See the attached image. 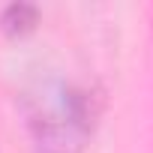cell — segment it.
I'll return each mask as SVG.
<instances>
[{
  "label": "cell",
  "mask_w": 153,
  "mask_h": 153,
  "mask_svg": "<svg viewBox=\"0 0 153 153\" xmlns=\"http://www.w3.org/2000/svg\"><path fill=\"white\" fill-rule=\"evenodd\" d=\"M21 105L36 153H81L99 111L87 87L60 75L30 84Z\"/></svg>",
  "instance_id": "6da1fadb"
},
{
  "label": "cell",
  "mask_w": 153,
  "mask_h": 153,
  "mask_svg": "<svg viewBox=\"0 0 153 153\" xmlns=\"http://www.w3.org/2000/svg\"><path fill=\"white\" fill-rule=\"evenodd\" d=\"M0 21H3V27L9 33H24L36 21V6H30V3H12V6L3 9V18H0Z\"/></svg>",
  "instance_id": "7a4b0ae2"
}]
</instances>
